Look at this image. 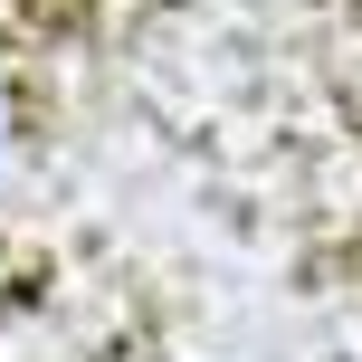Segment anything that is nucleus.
I'll return each instance as SVG.
<instances>
[{
    "label": "nucleus",
    "instance_id": "1",
    "mask_svg": "<svg viewBox=\"0 0 362 362\" xmlns=\"http://www.w3.org/2000/svg\"><path fill=\"white\" fill-rule=\"evenodd\" d=\"M0 153H10V95H0Z\"/></svg>",
    "mask_w": 362,
    "mask_h": 362
}]
</instances>
